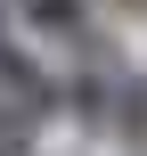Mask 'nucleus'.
<instances>
[{
  "mask_svg": "<svg viewBox=\"0 0 147 156\" xmlns=\"http://www.w3.org/2000/svg\"><path fill=\"white\" fill-rule=\"evenodd\" d=\"M33 123H41V115H25V107H0V156H33Z\"/></svg>",
  "mask_w": 147,
  "mask_h": 156,
  "instance_id": "4",
  "label": "nucleus"
},
{
  "mask_svg": "<svg viewBox=\"0 0 147 156\" xmlns=\"http://www.w3.org/2000/svg\"><path fill=\"white\" fill-rule=\"evenodd\" d=\"M16 16L41 33H82V0H16Z\"/></svg>",
  "mask_w": 147,
  "mask_h": 156,
  "instance_id": "3",
  "label": "nucleus"
},
{
  "mask_svg": "<svg viewBox=\"0 0 147 156\" xmlns=\"http://www.w3.org/2000/svg\"><path fill=\"white\" fill-rule=\"evenodd\" d=\"M0 90H8V107H25V115H41V107H49L41 66H33V58H8V49H0Z\"/></svg>",
  "mask_w": 147,
  "mask_h": 156,
  "instance_id": "1",
  "label": "nucleus"
},
{
  "mask_svg": "<svg viewBox=\"0 0 147 156\" xmlns=\"http://www.w3.org/2000/svg\"><path fill=\"white\" fill-rule=\"evenodd\" d=\"M115 132H123V140H139V148H147V74H131V82L115 90Z\"/></svg>",
  "mask_w": 147,
  "mask_h": 156,
  "instance_id": "2",
  "label": "nucleus"
},
{
  "mask_svg": "<svg viewBox=\"0 0 147 156\" xmlns=\"http://www.w3.org/2000/svg\"><path fill=\"white\" fill-rule=\"evenodd\" d=\"M115 8H147V0H115Z\"/></svg>",
  "mask_w": 147,
  "mask_h": 156,
  "instance_id": "6",
  "label": "nucleus"
},
{
  "mask_svg": "<svg viewBox=\"0 0 147 156\" xmlns=\"http://www.w3.org/2000/svg\"><path fill=\"white\" fill-rule=\"evenodd\" d=\"M0 25H8V0H0ZM0 49H8V41H0Z\"/></svg>",
  "mask_w": 147,
  "mask_h": 156,
  "instance_id": "5",
  "label": "nucleus"
}]
</instances>
